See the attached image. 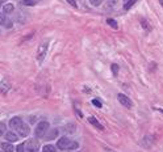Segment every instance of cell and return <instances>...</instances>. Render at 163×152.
<instances>
[{
    "mask_svg": "<svg viewBox=\"0 0 163 152\" xmlns=\"http://www.w3.org/2000/svg\"><path fill=\"white\" fill-rule=\"evenodd\" d=\"M88 121H90V123H91L92 126H95V127L98 128V130H100V131H103V130H104V127H103V125H101L100 122H99L98 119H96L95 117H90V118H88Z\"/></svg>",
    "mask_w": 163,
    "mask_h": 152,
    "instance_id": "9c48e42d",
    "label": "cell"
},
{
    "mask_svg": "<svg viewBox=\"0 0 163 152\" xmlns=\"http://www.w3.org/2000/svg\"><path fill=\"white\" fill-rule=\"evenodd\" d=\"M0 152H4V151H0Z\"/></svg>",
    "mask_w": 163,
    "mask_h": 152,
    "instance_id": "4dcf8cb0",
    "label": "cell"
},
{
    "mask_svg": "<svg viewBox=\"0 0 163 152\" xmlns=\"http://www.w3.org/2000/svg\"><path fill=\"white\" fill-rule=\"evenodd\" d=\"M17 133H19L20 136H28L29 133H31V128H29V126H26V125L23 123V125L17 128Z\"/></svg>",
    "mask_w": 163,
    "mask_h": 152,
    "instance_id": "52a82bcc",
    "label": "cell"
},
{
    "mask_svg": "<svg viewBox=\"0 0 163 152\" xmlns=\"http://www.w3.org/2000/svg\"><path fill=\"white\" fill-rule=\"evenodd\" d=\"M0 147H2V149L4 151V152H13V146L11 143H8V142H4V143H2L0 144Z\"/></svg>",
    "mask_w": 163,
    "mask_h": 152,
    "instance_id": "30bf717a",
    "label": "cell"
},
{
    "mask_svg": "<svg viewBox=\"0 0 163 152\" xmlns=\"http://www.w3.org/2000/svg\"><path fill=\"white\" fill-rule=\"evenodd\" d=\"M5 139L8 140L9 143L16 142V140L19 139V135H17L16 133H13V131H7V133H5Z\"/></svg>",
    "mask_w": 163,
    "mask_h": 152,
    "instance_id": "ba28073f",
    "label": "cell"
},
{
    "mask_svg": "<svg viewBox=\"0 0 163 152\" xmlns=\"http://www.w3.org/2000/svg\"><path fill=\"white\" fill-rule=\"evenodd\" d=\"M36 119H37L36 117H31V122H32V123H34V122H36Z\"/></svg>",
    "mask_w": 163,
    "mask_h": 152,
    "instance_id": "f1b7e54d",
    "label": "cell"
},
{
    "mask_svg": "<svg viewBox=\"0 0 163 152\" xmlns=\"http://www.w3.org/2000/svg\"><path fill=\"white\" fill-rule=\"evenodd\" d=\"M13 11H14L13 4H11V3L4 4V7H3V12H4V13H12Z\"/></svg>",
    "mask_w": 163,
    "mask_h": 152,
    "instance_id": "5bb4252c",
    "label": "cell"
},
{
    "mask_svg": "<svg viewBox=\"0 0 163 152\" xmlns=\"http://www.w3.org/2000/svg\"><path fill=\"white\" fill-rule=\"evenodd\" d=\"M48 47H49V41L42 42L41 45L38 46V50H37V59H38L40 62H42V60H43V58L46 56Z\"/></svg>",
    "mask_w": 163,
    "mask_h": 152,
    "instance_id": "7a4b0ae2",
    "label": "cell"
},
{
    "mask_svg": "<svg viewBox=\"0 0 163 152\" xmlns=\"http://www.w3.org/2000/svg\"><path fill=\"white\" fill-rule=\"evenodd\" d=\"M5 133H7V131H5V125L2 122V123H0V136H3Z\"/></svg>",
    "mask_w": 163,
    "mask_h": 152,
    "instance_id": "ffe728a7",
    "label": "cell"
},
{
    "mask_svg": "<svg viewBox=\"0 0 163 152\" xmlns=\"http://www.w3.org/2000/svg\"><path fill=\"white\" fill-rule=\"evenodd\" d=\"M117 100H118V102H120L122 106H125V107H132L133 106L132 100L126 95H124V93H118V95H117Z\"/></svg>",
    "mask_w": 163,
    "mask_h": 152,
    "instance_id": "3957f363",
    "label": "cell"
},
{
    "mask_svg": "<svg viewBox=\"0 0 163 152\" xmlns=\"http://www.w3.org/2000/svg\"><path fill=\"white\" fill-rule=\"evenodd\" d=\"M26 149L28 151H31V152H37V149L40 148V144H38V142L37 140H34V139H31L28 143H26Z\"/></svg>",
    "mask_w": 163,
    "mask_h": 152,
    "instance_id": "5b68a950",
    "label": "cell"
},
{
    "mask_svg": "<svg viewBox=\"0 0 163 152\" xmlns=\"http://www.w3.org/2000/svg\"><path fill=\"white\" fill-rule=\"evenodd\" d=\"M159 2H160V3H162V5H163V0H159Z\"/></svg>",
    "mask_w": 163,
    "mask_h": 152,
    "instance_id": "f546056e",
    "label": "cell"
},
{
    "mask_svg": "<svg viewBox=\"0 0 163 152\" xmlns=\"http://www.w3.org/2000/svg\"><path fill=\"white\" fill-rule=\"evenodd\" d=\"M21 125H23V119H21L20 117H13V118L9 121V127H11V128L17 130Z\"/></svg>",
    "mask_w": 163,
    "mask_h": 152,
    "instance_id": "8992f818",
    "label": "cell"
},
{
    "mask_svg": "<svg viewBox=\"0 0 163 152\" xmlns=\"http://www.w3.org/2000/svg\"><path fill=\"white\" fill-rule=\"evenodd\" d=\"M66 131L67 133H75V130H74V125H67V128H66Z\"/></svg>",
    "mask_w": 163,
    "mask_h": 152,
    "instance_id": "cb8c5ba5",
    "label": "cell"
},
{
    "mask_svg": "<svg viewBox=\"0 0 163 152\" xmlns=\"http://www.w3.org/2000/svg\"><path fill=\"white\" fill-rule=\"evenodd\" d=\"M58 134H59L58 128H51V130H50V133L46 135V138H48L49 140H53V139H55L57 136H58Z\"/></svg>",
    "mask_w": 163,
    "mask_h": 152,
    "instance_id": "7c38bea8",
    "label": "cell"
},
{
    "mask_svg": "<svg viewBox=\"0 0 163 152\" xmlns=\"http://www.w3.org/2000/svg\"><path fill=\"white\" fill-rule=\"evenodd\" d=\"M48 131H49V122L48 121H41L34 128V136L37 139H40V138H42V136H45Z\"/></svg>",
    "mask_w": 163,
    "mask_h": 152,
    "instance_id": "6da1fadb",
    "label": "cell"
},
{
    "mask_svg": "<svg viewBox=\"0 0 163 152\" xmlns=\"http://www.w3.org/2000/svg\"><path fill=\"white\" fill-rule=\"evenodd\" d=\"M78 148H79V143L78 142H71L67 151H74V149H78Z\"/></svg>",
    "mask_w": 163,
    "mask_h": 152,
    "instance_id": "e0dca14e",
    "label": "cell"
},
{
    "mask_svg": "<svg viewBox=\"0 0 163 152\" xmlns=\"http://www.w3.org/2000/svg\"><path fill=\"white\" fill-rule=\"evenodd\" d=\"M5 23V17H4V13L3 12H0V25L4 24Z\"/></svg>",
    "mask_w": 163,
    "mask_h": 152,
    "instance_id": "484cf974",
    "label": "cell"
},
{
    "mask_svg": "<svg viewBox=\"0 0 163 152\" xmlns=\"http://www.w3.org/2000/svg\"><path fill=\"white\" fill-rule=\"evenodd\" d=\"M92 104L95 105V106H98V107H103V104H101V101H99V100H92Z\"/></svg>",
    "mask_w": 163,
    "mask_h": 152,
    "instance_id": "7402d4cb",
    "label": "cell"
},
{
    "mask_svg": "<svg viewBox=\"0 0 163 152\" xmlns=\"http://www.w3.org/2000/svg\"><path fill=\"white\" fill-rule=\"evenodd\" d=\"M5 26L7 28H12V23L11 21H5Z\"/></svg>",
    "mask_w": 163,
    "mask_h": 152,
    "instance_id": "83f0119b",
    "label": "cell"
},
{
    "mask_svg": "<svg viewBox=\"0 0 163 152\" xmlns=\"http://www.w3.org/2000/svg\"><path fill=\"white\" fill-rule=\"evenodd\" d=\"M25 146H24V143H21V144H19L17 146V148H16V152H25Z\"/></svg>",
    "mask_w": 163,
    "mask_h": 152,
    "instance_id": "d6986e66",
    "label": "cell"
},
{
    "mask_svg": "<svg viewBox=\"0 0 163 152\" xmlns=\"http://www.w3.org/2000/svg\"><path fill=\"white\" fill-rule=\"evenodd\" d=\"M66 2H67L70 5H72V7H75V8H76V7H78V3H76V0H66Z\"/></svg>",
    "mask_w": 163,
    "mask_h": 152,
    "instance_id": "d4e9b609",
    "label": "cell"
},
{
    "mask_svg": "<svg viewBox=\"0 0 163 152\" xmlns=\"http://www.w3.org/2000/svg\"><path fill=\"white\" fill-rule=\"evenodd\" d=\"M9 88H11V86H9V84H8V81H7V80H4V81L0 83V92L4 93V95L9 91Z\"/></svg>",
    "mask_w": 163,
    "mask_h": 152,
    "instance_id": "8fae6325",
    "label": "cell"
},
{
    "mask_svg": "<svg viewBox=\"0 0 163 152\" xmlns=\"http://www.w3.org/2000/svg\"><path fill=\"white\" fill-rule=\"evenodd\" d=\"M107 24H108L109 26H112L113 29H117V28H118L117 23H116V21H115L113 18H108V20H107Z\"/></svg>",
    "mask_w": 163,
    "mask_h": 152,
    "instance_id": "ac0fdd59",
    "label": "cell"
},
{
    "mask_svg": "<svg viewBox=\"0 0 163 152\" xmlns=\"http://www.w3.org/2000/svg\"><path fill=\"white\" fill-rule=\"evenodd\" d=\"M137 2H138V0H125V3H124V9H125V11L130 9Z\"/></svg>",
    "mask_w": 163,
    "mask_h": 152,
    "instance_id": "4fadbf2b",
    "label": "cell"
},
{
    "mask_svg": "<svg viewBox=\"0 0 163 152\" xmlns=\"http://www.w3.org/2000/svg\"><path fill=\"white\" fill-rule=\"evenodd\" d=\"M70 143H71V140L67 138V136H62L61 139H58L57 147H58L59 149H67L69 146H70Z\"/></svg>",
    "mask_w": 163,
    "mask_h": 152,
    "instance_id": "277c9868",
    "label": "cell"
},
{
    "mask_svg": "<svg viewBox=\"0 0 163 152\" xmlns=\"http://www.w3.org/2000/svg\"><path fill=\"white\" fill-rule=\"evenodd\" d=\"M141 24H142V26H143L145 29H149V26H147V21H146V20H143V18H142V20H141Z\"/></svg>",
    "mask_w": 163,
    "mask_h": 152,
    "instance_id": "4316f807",
    "label": "cell"
},
{
    "mask_svg": "<svg viewBox=\"0 0 163 152\" xmlns=\"http://www.w3.org/2000/svg\"><path fill=\"white\" fill-rule=\"evenodd\" d=\"M21 4L26 5V7H33V5L37 4V2H36V0H23V2H21Z\"/></svg>",
    "mask_w": 163,
    "mask_h": 152,
    "instance_id": "2e32d148",
    "label": "cell"
},
{
    "mask_svg": "<svg viewBox=\"0 0 163 152\" xmlns=\"http://www.w3.org/2000/svg\"><path fill=\"white\" fill-rule=\"evenodd\" d=\"M112 72H113L115 76H117V74H118V66L117 64H112Z\"/></svg>",
    "mask_w": 163,
    "mask_h": 152,
    "instance_id": "603a6c76",
    "label": "cell"
},
{
    "mask_svg": "<svg viewBox=\"0 0 163 152\" xmlns=\"http://www.w3.org/2000/svg\"><path fill=\"white\" fill-rule=\"evenodd\" d=\"M42 151L43 152H55L57 148H55V146H53V144H46V146H43Z\"/></svg>",
    "mask_w": 163,
    "mask_h": 152,
    "instance_id": "9a60e30c",
    "label": "cell"
},
{
    "mask_svg": "<svg viewBox=\"0 0 163 152\" xmlns=\"http://www.w3.org/2000/svg\"><path fill=\"white\" fill-rule=\"evenodd\" d=\"M90 3H91L93 7H98V5H100V4L103 3V0H90Z\"/></svg>",
    "mask_w": 163,
    "mask_h": 152,
    "instance_id": "44dd1931",
    "label": "cell"
}]
</instances>
